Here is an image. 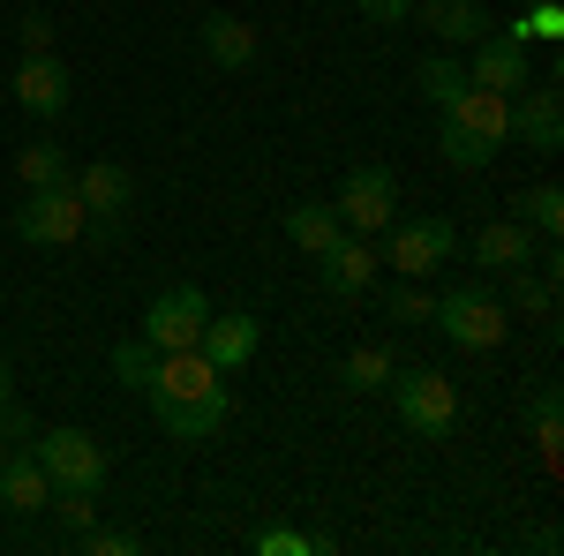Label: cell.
I'll use <instances>...</instances> for the list:
<instances>
[{"label":"cell","mask_w":564,"mask_h":556,"mask_svg":"<svg viewBox=\"0 0 564 556\" xmlns=\"http://www.w3.org/2000/svg\"><path fill=\"white\" fill-rule=\"evenodd\" d=\"M76 542H84L90 556H135V549H143V542H135V534H121V526H84Z\"/></svg>","instance_id":"4dcf8cb0"},{"label":"cell","mask_w":564,"mask_h":556,"mask_svg":"<svg viewBox=\"0 0 564 556\" xmlns=\"http://www.w3.org/2000/svg\"><path fill=\"white\" fill-rule=\"evenodd\" d=\"M384 316H391V324H430V316H436V294H422L414 279H399V286L384 294Z\"/></svg>","instance_id":"f1b7e54d"},{"label":"cell","mask_w":564,"mask_h":556,"mask_svg":"<svg viewBox=\"0 0 564 556\" xmlns=\"http://www.w3.org/2000/svg\"><path fill=\"white\" fill-rule=\"evenodd\" d=\"M430 324L459 346V353H497V346L512 339V308L489 294V286H452V294H436Z\"/></svg>","instance_id":"3957f363"},{"label":"cell","mask_w":564,"mask_h":556,"mask_svg":"<svg viewBox=\"0 0 564 556\" xmlns=\"http://www.w3.org/2000/svg\"><path fill=\"white\" fill-rule=\"evenodd\" d=\"M377 241H384V249H377V263H391L399 279H430V271H444V263H452L459 226H452V218H436V211H422V218H391Z\"/></svg>","instance_id":"8992f818"},{"label":"cell","mask_w":564,"mask_h":556,"mask_svg":"<svg viewBox=\"0 0 564 556\" xmlns=\"http://www.w3.org/2000/svg\"><path fill=\"white\" fill-rule=\"evenodd\" d=\"M512 143H527L534 159H557L564 151V90H557V76L512 90Z\"/></svg>","instance_id":"30bf717a"},{"label":"cell","mask_w":564,"mask_h":556,"mask_svg":"<svg viewBox=\"0 0 564 556\" xmlns=\"http://www.w3.org/2000/svg\"><path fill=\"white\" fill-rule=\"evenodd\" d=\"M15 181H23V188L68 181V151H61V143H23V151H15Z\"/></svg>","instance_id":"d4e9b609"},{"label":"cell","mask_w":564,"mask_h":556,"mask_svg":"<svg viewBox=\"0 0 564 556\" xmlns=\"http://www.w3.org/2000/svg\"><path fill=\"white\" fill-rule=\"evenodd\" d=\"M257 549H263V556H308L316 542H308V534H294V526H263Z\"/></svg>","instance_id":"1f68e13d"},{"label":"cell","mask_w":564,"mask_h":556,"mask_svg":"<svg viewBox=\"0 0 564 556\" xmlns=\"http://www.w3.org/2000/svg\"><path fill=\"white\" fill-rule=\"evenodd\" d=\"M15 39H23V53H53V15H39V8H31V15L15 23Z\"/></svg>","instance_id":"836d02e7"},{"label":"cell","mask_w":564,"mask_h":556,"mask_svg":"<svg viewBox=\"0 0 564 556\" xmlns=\"http://www.w3.org/2000/svg\"><path fill=\"white\" fill-rule=\"evenodd\" d=\"M339 226L347 233H361V241H377L391 218H399V173L391 166H354L347 181H339Z\"/></svg>","instance_id":"9c48e42d"},{"label":"cell","mask_w":564,"mask_h":556,"mask_svg":"<svg viewBox=\"0 0 564 556\" xmlns=\"http://www.w3.org/2000/svg\"><path fill=\"white\" fill-rule=\"evenodd\" d=\"M339 233H347V226H339V211H332V204H294V211H286V241H294L302 257H324Z\"/></svg>","instance_id":"44dd1931"},{"label":"cell","mask_w":564,"mask_h":556,"mask_svg":"<svg viewBox=\"0 0 564 556\" xmlns=\"http://www.w3.org/2000/svg\"><path fill=\"white\" fill-rule=\"evenodd\" d=\"M414 90H422L430 106H452V98L467 90V61H459V53H430V61L414 68Z\"/></svg>","instance_id":"7402d4cb"},{"label":"cell","mask_w":564,"mask_h":556,"mask_svg":"<svg viewBox=\"0 0 564 556\" xmlns=\"http://www.w3.org/2000/svg\"><path fill=\"white\" fill-rule=\"evenodd\" d=\"M0 504H8L15 519H39L45 504H53V481H45V467H39L31 444H15V451L0 459Z\"/></svg>","instance_id":"e0dca14e"},{"label":"cell","mask_w":564,"mask_h":556,"mask_svg":"<svg viewBox=\"0 0 564 556\" xmlns=\"http://www.w3.org/2000/svg\"><path fill=\"white\" fill-rule=\"evenodd\" d=\"M391 369H399V361H391V346H354L347 361H339V384H347V391H384Z\"/></svg>","instance_id":"603a6c76"},{"label":"cell","mask_w":564,"mask_h":556,"mask_svg":"<svg viewBox=\"0 0 564 556\" xmlns=\"http://www.w3.org/2000/svg\"><path fill=\"white\" fill-rule=\"evenodd\" d=\"M76 181V196H84V218H98V233H113L121 218H129V204H135V181H129V166H113V159H90L84 173H68Z\"/></svg>","instance_id":"8fae6325"},{"label":"cell","mask_w":564,"mask_h":556,"mask_svg":"<svg viewBox=\"0 0 564 556\" xmlns=\"http://www.w3.org/2000/svg\"><path fill=\"white\" fill-rule=\"evenodd\" d=\"M414 15H422V31H430L444 53H467V45H481L497 31L481 0H414Z\"/></svg>","instance_id":"5bb4252c"},{"label":"cell","mask_w":564,"mask_h":556,"mask_svg":"<svg viewBox=\"0 0 564 556\" xmlns=\"http://www.w3.org/2000/svg\"><path fill=\"white\" fill-rule=\"evenodd\" d=\"M467 84H481V90H527L534 76H527V45L520 39H505V31H489L481 45H467Z\"/></svg>","instance_id":"2e32d148"},{"label":"cell","mask_w":564,"mask_h":556,"mask_svg":"<svg viewBox=\"0 0 564 556\" xmlns=\"http://www.w3.org/2000/svg\"><path fill=\"white\" fill-rule=\"evenodd\" d=\"M68 98H76L68 68H61L53 53H23V68H15V106H23L31 121H61V113H68Z\"/></svg>","instance_id":"7c38bea8"},{"label":"cell","mask_w":564,"mask_h":556,"mask_svg":"<svg viewBox=\"0 0 564 556\" xmlns=\"http://www.w3.org/2000/svg\"><path fill=\"white\" fill-rule=\"evenodd\" d=\"M196 45H204V61L212 68H257V31L241 23V15H204V31H196Z\"/></svg>","instance_id":"d6986e66"},{"label":"cell","mask_w":564,"mask_h":556,"mask_svg":"<svg viewBox=\"0 0 564 556\" xmlns=\"http://www.w3.org/2000/svg\"><path fill=\"white\" fill-rule=\"evenodd\" d=\"M557 444H564V399H557V384H542L534 391V451L557 467Z\"/></svg>","instance_id":"484cf974"},{"label":"cell","mask_w":564,"mask_h":556,"mask_svg":"<svg viewBox=\"0 0 564 556\" xmlns=\"http://www.w3.org/2000/svg\"><path fill=\"white\" fill-rule=\"evenodd\" d=\"M106 369H113V384L143 391V384H151V369H159V353H151V346H143V339H121V346H113V353H106Z\"/></svg>","instance_id":"4316f807"},{"label":"cell","mask_w":564,"mask_h":556,"mask_svg":"<svg viewBox=\"0 0 564 556\" xmlns=\"http://www.w3.org/2000/svg\"><path fill=\"white\" fill-rule=\"evenodd\" d=\"M143 399H151V414H159V428H166L174 444H204V436H218V428H226V414H234L226 369H212L196 346L159 353V369H151Z\"/></svg>","instance_id":"6da1fadb"},{"label":"cell","mask_w":564,"mask_h":556,"mask_svg":"<svg viewBox=\"0 0 564 556\" xmlns=\"http://www.w3.org/2000/svg\"><path fill=\"white\" fill-rule=\"evenodd\" d=\"M263 346V324L249 316V308H226V316H204V339H196V353L212 361V369H249Z\"/></svg>","instance_id":"9a60e30c"},{"label":"cell","mask_w":564,"mask_h":556,"mask_svg":"<svg viewBox=\"0 0 564 556\" xmlns=\"http://www.w3.org/2000/svg\"><path fill=\"white\" fill-rule=\"evenodd\" d=\"M53 512L84 534V526H98V489H53Z\"/></svg>","instance_id":"f546056e"},{"label":"cell","mask_w":564,"mask_h":556,"mask_svg":"<svg viewBox=\"0 0 564 556\" xmlns=\"http://www.w3.org/2000/svg\"><path fill=\"white\" fill-rule=\"evenodd\" d=\"M8 451H15V444H8V436H0V459H8Z\"/></svg>","instance_id":"8d00e7d4"},{"label":"cell","mask_w":564,"mask_h":556,"mask_svg":"<svg viewBox=\"0 0 564 556\" xmlns=\"http://www.w3.org/2000/svg\"><path fill=\"white\" fill-rule=\"evenodd\" d=\"M84 233H90V218H84L76 181L23 188V204H15V241H23V249H76Z\"/></svg>","instance_id":"277c9868"},{"label":"cell","mask_w":564,"mask_h":556,"mask_svg":"<svg viewBox=\"0 0 564 556\" xmlns=\"http://www.w3.org/2000/svg\"><path fill=\"white\" fill-rule=\"evenodd\" d=\"M505 279H512V301H505L512 316H550V308H557V286H550V271H534V263H527V271H505Z\"/></svg>","instance_id":"cb8c5ba5"},{"label":"cell","mask_w":564,"mask_h":556,"mask_svg":"<svg viewBox=\"0 0 564 556\" xmlns=\"http://www.w3.org/2000/svg\"><path fill=\"white\" fill-rule=\"evenodd\" d=\"M512 204H520L512 218H520L534 241H557V233H564V188H557V181H534V188H520Z\"/></svg>","instance_id":"ffe728a7"},{"label":"cell","mask_w":564,"mask_h":556,"mask_svg":"<svg viewBox=\"0 0 564 556\" xmlns=\"http://www.w3.org/2000/svg\"><path fill=\"white\" fill-rule=\"evenodd\" d=\"M436 113H444V121H436V151H444V166H452V173L497 166V151L512 143V98H505V90L467 84L452 106H436Z\"/></svg>","instance_id":"7a4b0ae2"},{"label":"cell","mask_w":564,"mask_h":556,"mask_svg":"<svg viewBox=\"0 0 564 556\" xmlns=\"http://www.w3.org/2000/svg\"><path fill=\"white\" fill-rule=\"evenodd\" d=\"M369 23H384V31H399V23H414V0H354Z\"/></svg>","instance_id":"d6a6232c"},{"label":"cell","mask_w":564,"mask_h":556,"mask_svg":"<svg viewBox=\"0 0 564 556\" xmlns=\"http://www.w3.org/2000/svg\"><path fill=\"white\" fill-rule=\"evenodd\" d=\"M391 399H399V422L414 428L422 444H444L459 428V384L444 369H391Z\"/></svg>","instance_id":"5b68a950"},{"label":"cell","mask_w":564,"mask_h":556,"mask_svg":"<svg viewBox=\"0 0 564 556\" xmlns=\"http://www.w3.org/2000/svg\"><path fill=\"white\" fill-rule=\"evenodd\" d=\"M377 271H384V263H377V249H369L361 233H339V241L316 257V279H324V294H339V301H361L369 286H377Z\"/></svg>","instance_id":"4fadbf2b"},{"label":"cell","mask_w":564,"mask_h":556,"mask_svg":"<svg viewBox=\"0 0 564 556\" xmlns=\"http://www.w3.org/2000/svg\"><path fill=\"white\" fill-rule=\"evenodd\" d=\"M475 263L481 271H527L534 263V233L520 218H489V226H475Z\"/></svg>","instance_id":"ac0fdd59"},{"label":"cell","mask_w":564,"mask_h":556,"mask_svg":"<svg viewBox=\"0 0 564 556\" xmlns=\"http://www.w3.org/2000/svg\"><path fill=\"white\" fill-rule=\"evenodd\" d=\"M204 316H212V301H204V286H159L151 294V308H143V331L135 339L151 346V353H181V346L204 339Z\"/></svg>","instance_id":"ba28073f"},{"label":"cell","mask_w":564,"mask_h":556,"mask_svg":"<svg viewBox=\"0 0 564 556\" xmlns=\"http://www.w3.org/2000/svg\"><path fill=\"white\" fill-rule=\"evenodd\" d=\"M31 451H39V467H45V481L53 489H106V444L90 436V428H76V422H61V428H39L31 436Z\"/></svg>","instance_id":"52a82bcc"},{"label":"cell","mask_w":564,"mask_h":556,"mask_svg":"<svg viewBox=\"0 0 564 556\" xmlns=\"http://www.w3.org/2000/svg\"><path fill=\"white\" fill-rule=\"evenodd\" d=\"M0 436H8V444H31V436H39V422H31L15 399H0Z\"/></svg>","instance_id":"e575fe53"},{"label":"cell","mask_w":564,"mask_h":556,"mask_svg":"<svg viewBox=\"0 0 564 556\" xmlns=\"http://www.w3.org/2000/svg\"><path fill=\"white\" fill-rule=\"evenodd\" d=\"M497 31H505V39H564V0H534V8H527L520 23H497Z\"/></svg>","instance_id":"83f0119b"},{"label":"cell","mask_w":564,"mask_h":556,"mask_svg":"<svg viewBox=\"0 0 564 556\" xmlns=\"http://www.w3.org/2000/svg\"><path fill=\"white\" fill-rule=\"evenodd\" d=\"M0 399H15V384H8V353H0Z\"/></svg>","instance_id":"d590c367"}]
</instances>
